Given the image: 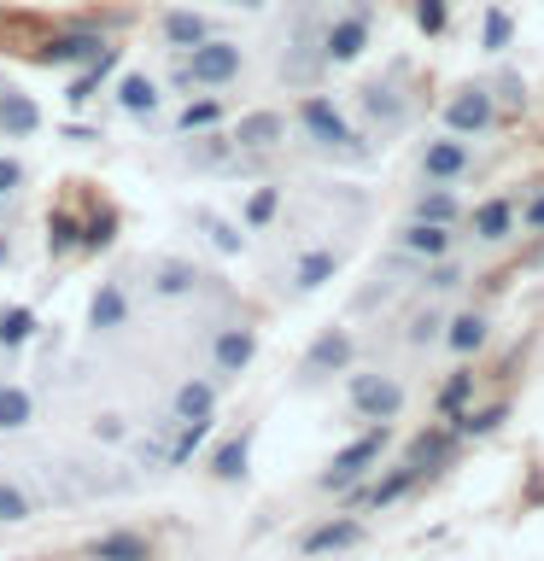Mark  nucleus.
<instances>
[{"label": "nucleus", "instance_id": "25", "mask_svg": "<svg viewBox=\"0 0 544 561\" xmlns=\"http://www.w3.org/2000/svg\"><path fill=\"white\" fill-rule=\"evenodd\" d=\"M217 123H223V100L205 94V100H188L182 112H175V135H205V129H217Z\"/></svg>", "mask_w": 544, "mask_h": 561}, {"label": "nucleus", "instance_id": "13", "mask_svg": "<svg viewBox=\"0 0 544 561\" xmlns=\"http://www.w3.org/2000/svg\"><path fill=\"white\" fill-rule=\"evenodd\" d=\"M105 53V42L94 30H70V35H53L47 47H35V65H94Z\"/></svg>", "mask_w": 544, "mask_h": 561}, {"label": "nucleus", "instance_id": "14", "mask_svg": "<svg viewBox=\"0 0 544 561\" xmlns=\"http://www.w3.org/2000/svg\"><path fill=\"white\" fill-rule=\"evenodd\" d=\"M228 140H235L240 152H270V147L287 140V117H281V112H246Z\"/></svg>", "mask_w": 544, "mask_h": 561}, {"label": "nucleus", "instance_id": "42", "mask_svg": "<svg viewBox=\"0 0 544 561\" xmlns=\"http://www.w3.org/2000/svg\"><path fill=\"white\" fill-rule=\"evenodd\" d=\"M0 520H30V497L18 485H0Z\"/></svg>", "mask_w": 544, "mask_h": 561}, {"label": "nucleus", "instance_id": "32", "mask_svg": "<svg viewBox=\"0 0 544 561\" xmlns=\"http://www.w3.org/2000/svg\"><path fill=\"white\" fill-rule=\"evenodd\" d=\"M193 222H200V228H205V234H211V245H217V252H228V257H235V252H240V245H246V234H240V228H235V222H223V217H217V210H205V205H200V210H193Z\"/></svg>", "mask_w": 544, "mask_h": 561}, {"label": "nucleus", "instance_id": "6", "mask_svg": "<svg viewBox=\"0 0 544 561\" xmlns=\"http://www.w3.org/2000/svg\"><path fill=\"white\" fill-rule=\"evenodd\" d=\"M445 129L451 135H486L491 123H498V105H491V88L486 82H463V88H451V100H445Z\"/></svg>", "mask_w": 544, "mask_h": 561}, {"label": "nucleus", "instance_id": "33", "mask_svg": "<svg viewBox=\"0 0 544 561\" xmlns=\"http://www.w3.org/2000/svg\"><path fill=\"white\" fill-rule=\"evenodd\" d=\"M135 556H152L140 533H105V538L94 543V561H135Z\"/></svg>", "mask_w": 544, "mask_h": 561}, {"label": "nucleus", "instance_id": "20", "mask_svg": "<svg viewBox=\"0 0 544 561\" xmlns=\"http://www.w3.org/2000/svg\"><path fill=\"white\" fill-rule=\"evenodd\" d=\"M123 322H129V293H123L117 280H100L94 305H88V328H94V333H117Z\"/></svg>", "mask_w": 544, "mask_h": 561}, {"label": "nucleus", "instance_id": "16", "mask_svg": "<svg viewBox=\"0 0 544 561\" xmlns=\"http://www.w3.org/2000/svg\"><path fill=\"white\" fill-rule=\"evenodd\" d=\"M363 543V520H351V515H333L322 520L316 533H305V556L310 561H322V556H340V550H358Z\"/></svg>", "mask_w": 544, "mask_h": 561}, {"label": "nucleus", "instance_id": "9", "mask_svg": "<svg viewBox=\"0 0 544 561\" xmlns=\"http://www.w3.org/2000/svg\"><path fill=\"white\" fill-rule=\"evenodd\" d=\"M351 368V333L345 328H322L316 333V345L305 351V363H298V375L305 380H328V375H345Z\"/></svg>", "mask_w": 544, "mask_h": 561}, {"label": "nucleus", "instance_id": "35", "mask_svg": "<svg viewBox=\"0 0 544 561\" xmlns=\"http://www.w3.org/2000/svg\"><path fill=\"white\" fill-rule=\"evenodd\" d=\"M503 421H509V410H503V403H491V410H463L451 427L463 433V438H486V433H498Z\"/></svg>", "mask_w": 544, "mask_h": 561}, {"label": "nucleus", "instance_id": "41", "mask_svg": "<svg viewBox=\"0 0 544 561\" xmlns=\"http://www.w3.org/2000/svg\"><path fill=\"white\" fill-rule=\"evenodd\" d=\"M235 152H240V147H235V140H228V135H211L205 147L193 152V164H228V158H235Z\"/></svg>", "mask_w": 544, "mask_h": 561}, {"label": "nucleus", "instance_id": "44", "mask_svg": "<svg viewBox=\"0 0 544 561\" xmlns=\"http://www.w3.org/2000/svg\"><path fill=\"white\" fill-rule=\"evenodd\" d=\"M18 187H24V164H18V158H7V152H0V199H12Z\"/></svg>", "mask_w": 544, "mask_h": 561}, {"label": "nucleus", "instance_id": "4", "mask_svg": "<svg viewBox=\"0 0 544 561\" xmlns=\"http://www.w3.org/2000/svg\"><path fill=\"white\" fill-rule=\"evenodd\" d=\"M386 438H393V427H386V421H369V433H363V438H351V445H345V450L328 462V473H322L316 485H322V491H351V485H358L369 468L381 462Z\"/></svg>", "mask_w": 544, "mask_h": 561}, {"label": "nucleus", "instance_id": "30", "mask_svg": "<svg viewBox=\"0 0 544 561\" xmlns=\"http://www.w3.org/2000/svg\"><path fill=\"white\" fill-rule=\"evenodd\" d=\"M445 450H451V433H445V427H433V433H421V438H416L404 462H410L416 473H433V468H439V456H445Z\"/></svg>", "mask_w": 544, "mask_h": 561}, {"label": "nucleus", "instance_id": "28", "mask_svg": "<svg viewBox=\"0 0 544 561\" xmlns=\"http://www.w3.org/2000/svg\"><path fill=\"white\" fill-rule=\"evenodd\" d=\"M30 415H35V398L24 392V386H0V433L30 427Z\"/></svg>", "mask_w": 544, "mask_h": 561}, {"label": "nucleus", "instance_id": "10", "mask_svg": "<svg viewBox=\"0 0 544 561\" xmlns=\"http://www.w3.org/2000/svg\"><path fill=\"white\" fill-rule=\"evenodd\" d=\"M439 345H445L451 357H474V351H486V345H491V316H486V310H456V316H445Z\"/></svg>", "mask_w": 544, "mask_h": 561}, {"label": "nucleus", "instance_id": "7", "mask_svg": "<svg viewBox=\"0 0 544 561\" xmlns=\"http://www.w3.org/2000/svg\"><path fill=\"white\" fill-rule=\"evenodd\" d=\"M474 170V147L463 135H439V140H428V147H421V182H445V187H456L463 182V175Z\"/></svg>", "mask_w": 544, "mask_h": 561}, {"label": "nucleus", "instance_id": "26", "mask_svg": "<svg viewBox=\"0 0 544 561\" xmlns=\"http://www.w3.org/2000/svg\"><path fill=\"white\" fill-rule=\"evenodd\" d=\"M416 480H421V473H416L410 462H398V468H386L381 480L369 485V497H363V503H369V508H386V503H398V497H404V491H410Z\"/></svg>", "mask_w": 544, "mask_h": 561}, {"label": "nucleus", "instance_id": "29", "mask_svg": "<svg viewBox=\"0 0 544 561\" xmlns=\"http://www.w3.org/2000/svg\"><path fill=\"white\" fill-rule=\"evenodd\" d=\"M509 42H515V12H509V7H486V18H480V47H486V53H503Z\"/></svg>", "mask_w": 544, "mask_h": 561}, {"label": "nucleus", "instance_id": "47", "mask_svg": "<svg viewBox=\"0 0 544 561\" xmlns=\"http://www.w3.org/2000/svg\"><path fill=\"white\" fill-rule=\"evenodd\" d=\"M235 7H246V12H258V7H270V0H235Z\"/></svg>", "mask_w": 544, "mask_h": 561}, {"label": "nucleus", "instance_id": "31", "mask_svg": "<svg viewBox=\"0 0 544 561\" xmlns=\"http://www.w3.org/2000/svg\"><path fill=\"white\" fill-rule=\"evenodd\" d=\"M77 245H82V222L70 217V210H53L47 217V252L65 257V252H77Z\"/></svg>", "mask_w": 544, "mask_h": 561}, {"label": "nucleus", "instance_id": "15", "mask_svg": "<svg viewBox=\"0 0 544 561\" xmlns=\"http://www.w3.org/2000/svg\"><path fill=\"white\" fill-rule=\"evenodd\" d=\"M35 129H42V105H35L24 88L0 82V135H7V140H30Z\"/></svg>", "mask_w": 544, "mask_h": 561}, {"label": "nucleus", "instance_id": "48", "mask_svg": "<svg viewBox=\"0 0 544 561\" xmlns=\"http://www.w3.org/2000/svg\"><path fill=\"white\" fill-rule=\"evenodd\" d=\"M135 561H152V556H135Z\"/></svg>", "mask_w": 544, "mask_h": 561}, {"label": "nucleus", "instance_id": "5", "mask_svg": "<svg viewBox=\"0 0 544 561\" xmlns=\"http://www.w3.org/2000/svg\"><path fill=\"white\" fill-rule=\"evenodd\" d=\"M345 392H351V410H358L363 421H393L404 415V386L393 375H381V368H363V375H351L345 380Z\"/></svg>", "mask_w": 544, "mask_h": 561}, {"label": "nucleus", "instance_id": "38", "mask_svg": "<svg viewBox=\"0 0 544 561\" xmlns=\"http://www.w3.org/2000/svg\"><path fill=\"white\" fill-rule=\"evenodd\" d=\"M410 12H416V30H421V35H433V42L451 30V0H416Z\"/></svg>", "mask_w": 544, "mask_h": 561}, {"label": "nucleus", "instance_id": "3", "mask_svg": "<svg viewBox=\"0 0 544 561\" xmlns=\"http://www.w3.org/2000/svg\"><path fill=\"white\" fill-rule=\"evenodd\" d=\"M369 35H375V7H369V0L340 7L322 30V65H358L369 53Z\"/></svg>", "mask_w": 544, "mask_h": 561}, {"label": "nucleus", "instance_id": "40", "mask_svg": "<svg viewBox=\"0 0 544 561\" xmlns=\"http://www.w3.org/2000/svg\"><path fill=\"white\" fill-rule=\"evenodd\" d=\"M428 287H433V293L463 287V263H456V257H451V263H445V257H433V263H428Z\"/></svg>", "mask_w": 544, "mask_h": 561}, {"label": "nucleus", "instance_id": "37", "mask_svg": "<svg viewBox=\"0 0 544 561\" xmlns=\"http://www.w3.org/2000/svg\"><path fill=\"white\" fill-rule=\"evenodd\" d=\"M30 333H35V310H24V305L0 310V351H18Z\"/></svg>", "mask_w": 544, "mask_h": 561}, {"label": "nucleus", "instance_id": "17", "mask_svg": "<svg viewBox=\"0 0 544 561\" xmlns=\"http://www.w3.org/2000/svg\"><path fill=\"white\" fill-rule=\"evenodd\" d=\"M246 468H252V427H240L235 438H223V445L211 450V473H217L223 485H240Z\"/></svg>", "mask_w": 544, "mask_h": 561}, {"label": "nucleus", "instance_id": "34", "mask_svg": "<svg viewBox=\"0 0 544 561\" xmlns=\"http://www.w3.org/2000/svg\"><path fill=\"white\" fill-rule=\"evenodd\" d=\"M468 398H474V375H468V368H456V375H451L445 386H439V415L456 421V415L468 410Z\"/></svg>", "mask_w": 544, "mask_h": 561}, {"label": "nucleus", "instance_id": "36", "mask_svg": "<svg viewBox=\"0 0 544 561\" xmlns=\"http://www.w3.org/2000/svg\"><path fill=\"white\" fill-rule=\"evenodd\" d=\"M112 240H117V210H112V205H100L94 217L82 222V252H105Z\"/></svg>", "mask_w": 544, "mask_h": 561}, {"label": "nucleus", "instance_id": "2", "mask_svg": "<svg viewBox=\"0 0 544 561\" xmlns=\"http://www.w3.org/2000/svg\"><path fill=\"white\" fill-rule=\"evenodd\" d=\"M298 129H305L322 152H340V158H363V135L345 123V112L333 105L328 94H305L298 100Z\"/></svg>", "mask_w": 544, "mask_h": 561}, {"label": "nucleus", "instance_id": "23", "mask_svg": "<svg viewBox=\"0 0 544 561\" xmlns=\"http://www.w3.org/2000/svg\"><path fill=\"white\" fill-rule=\"evenodd\" d=\"M200 270H193V263H182V257H158L152 263V293L158 298H182V293H193V287H200Z\"/></svg>", "mask_w": 544, "mask_h": 561}, {"label": "nucleus", "instance_id": "11", "mask_svg": "<svg viewBox=\"0 0 544 561\" xmlns=\"http://www.w3.org/2000/svg\"><path fill=\"white\" fill-rule=\"evenodd\" d=\"M515 222H521V210H515V199H486V205H474L468 210V234L480 240V245H498V240H509L515 234Z\"/></svg>", "mask_w": 544, "mask_h": 561}, {"label": "nucleus", "instance_id": "43", "mask_svg": "<svg viewBox=\"0 0 544 561\" xmlns=\"http://www.w3.org/2000/svg\"><path fill=\"white\" fill-rule=\"evenodd\" d=\"M439 328H445V316H439V310L416 316V322H410V345H428V340H439Z\"/></svg>", "mask_w": 544, "mask_h": 561}, {"label": "nucleus", "instance_id": "8", "mask_svg": "<svg viewBox=\"0 0 544 561\" xmlns=\"http://www.w3.org/2000/svg\"><path fill=\"white\" fill-rule=\"evenodd\" d=\"M252 357H258V333H252V328H246V322L217 328V340H211V368H217L223 380L246 375V368H252Z\"/></svg>", "mask_w": 544, "mask_h": 561}, {"label": "nucleus", "instance_id": "24", "mask_svg": "<svg viewBox=\"0 0 544 561\" xmlns=\"http://www.w3.org/2000/svg\"><path fill=\"white\" fill-rule=\"evenodd\" d=\"M117 105H123L129 117H152V112H158V82L140 77V70H129V77L117 82Z\"/></svg>", "mask_w": 544, "mask_h": 561}, {"label": "nucleus", "instance_id": "12", "mask_svg": "<svg viewBox=\"0 0 544 561\" xmlns=\"http://www.w3.org/2000/svg\"><path fill=\"white\" fill-rule=\"evenodd\" d=\"M451 228L445 222H421V217H410L398 228V252L404 257H421V263H433V257H451Z\"/></svg>", "mask_w": 544, "mask_h": 561}, {"label": "nucleus", "instance_id": "18", "mask_svg": "<svg viewBox=\"0 0 544 561\" xmlns=\"http://www.w3.org/2000/svg\"><path fill=\"white\" fill-rule=\"evenodd\" d=\"M410 217H421V222H445V228H456V222H463V199H456V187H445V182H428V187L416 193Z\"/></svg>", "mask_w": 544, "mask_h": 561}, {"label": "nucleus", "instance_id": "19", "mask_svg": "<svg viewBox=\"0 0 544 561\" xmlns=\"http://www.w3.org/2000/svg\"><path fill=\"white\" fill-rule=\"evenodd\" d=\"M333 275H340V252H333V245H310V252H298V263H293V287L298 293L328 287Z\"/></svg>", "mask_w": 544, "mask_h": 561}, {"label": "nucleus", "instance_id": "39", "mask_svg": "<svg viewBox=\"0 0 544 561\" xmlns=\"http://www.w3.org/2000/svg\"><path fill=\"white\" fill-rule=\"evenodd\" d=\"M281 210V187H252V199H246V228H270Z\"/></svg>", "mask_w": 544, "mask_h": 561}, {"label": "nucleus", "instance_id": "45", "mask_svg": "<svg viewBox=\"0 0 544 561\" xmlns=\"http://www.w3.org/2000/svg\"><path fill=\"white\" fill-rule=\"evenodd\" d=\"M521 217H526V228H533V234H544V193H539V199L521 210Z\"/></svg>", "mask_w": 544, "mask_h": 561}, {"label": "nucleus", "instance_id": "1", "mask_svg": "<svg viewBox=\"0 0 544 561\" xmlns=\"http://www.w3.org/2000/svg\"><path fill=\"white\" fill-rule=\"evenodd\" d=\"M246 70V53L240 42H223V35H205L200 47L182 53V65H175V82L182 88H228Z\"/></svg>", "mask_w": 544, "mask_h": 561}, {"label": "nucleus", "instance_id": "27", "mask_svg": "<svg viewBox=\"0 0 544 561\" xmlns=\"http://www.w3.org/2000/svg\"><path fill=\"white\" fill-rule=\"evenodd\" d=\"M112 70H117V47H105L100 59H94V65H82V77L70 82V105H88V100H94V88L112 77Z\"/></svg>", "mask_w": 544, "mask_h": 561}, {"label": "nucleus", "instance_id": "22", "mask_svg": "<svg viewBox=\"0 0 544 561\" xmlns=\"http://www.w3.org/2000/svg\"><path fill=\"white\" fill-rule=\"evenodd\" d=\"M158 30H165V42H170L175 53H188V47H200L205 35H217V30H211V18H205V12H188V7L165 12V24H158Z\"/></svg>", "mask_w": 544, "mask_h": 561}, {"label": "nucleus", "instance_id": "21", "mask_svg": "<svg viewBox=\"0 0 544 561\" xmlns=\"http://www.w3.org/2000/svg\"><path fill=\"white\" fill-rule=\"evenodd\" d=\"M217 415V386L211 380H182L170 403V421H211Z\"/></svg>", "mask_w": 544, "mask_h": 561}, {"label": "nucleus", "instance_id": "46", "mask_svg": "<svg viewBox=\"0 0 544 561\" xmlns=\"http://www.w3.org/2000/svg\"><path fill=\"white\" fill-rule=\"evenodd\" d=\"M0 263H12V234L0 228Z\"/></svg>", "mask_w": 544, "mask_h": 561}]
</instances>
